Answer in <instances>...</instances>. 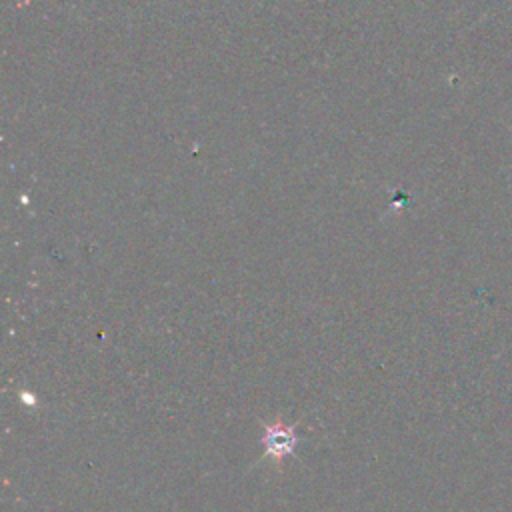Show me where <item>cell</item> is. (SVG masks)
Wrapping results in <instances>:
<instances>
[{
	"mask_svg": "<svg viewBox=\"0 0 512 512\" xmlns=\"http://www.w3.org/2000/svg\"><path fill=\"white\" fill-rule=\"evenodd\" d=\"M264 446H266V456L272 458L276 464H282V460L286 456H290L294 446H296L294 428L280 422V420H274V422L266 424Z\"/></svg>",
	"mask_w": 512,
	"mask_h": 512,
	"instance_id": "1",
	"label": "cell"
}]
</instances>
